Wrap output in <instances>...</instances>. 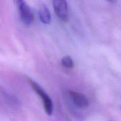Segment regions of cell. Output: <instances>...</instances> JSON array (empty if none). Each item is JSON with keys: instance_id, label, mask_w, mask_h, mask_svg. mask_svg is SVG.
Instances as JSON below:
<instances>
[{"instance_id": "cell-1", "label": "cell", "mask_w": 121, "mask_h": 121, "mask_svg": "<svg viewBox=\"0 0 121 121\" xmlns=\"http://www.w3.org/2000/svg\"><path fill=\"white\" fill-rule=\"evenodd\" d=\"M28 82L34 92L39 96V97L42 100L44 109L46 113L49 116L52 115L53 111V105L51 98L48 96L46 92H45L43 89L35 82L29 79Z\"/></svg>"}, {"instance_id": "cell-2", "label": "cell", "mask_w": 121, "mask_h": 121, "mask_svg": "<svg viewBox=\"0 0 121 121\" xmlns=\"http://www.w3.org/2000/svg\"><path fill=\"white\" fill-rule=\"evenodd\" d=\"M53 6L59 19L65 22L68 21L69 11L66 0H53Z\"/></svg>"}, {"instance_id": "cell-3", "label": "cell", "mask_w": 121, "mask_h": 121, "mask_svg": "<svg viewBox=\"0 0 121 121\" xmlns=\"http://www.w3.org/2000/svg\"><path fill=\"white\" fill-rule=\"evenodd\" d=\"M17 5L21 20L26 24L30 25L34 21V14L29 6L26 3L25 1L18 4Z\"/></svg>"}, {"instance_id": "cell-4", "label": "cell", "mask_w": 121, "mask_h": 121, "mask_svg": "<svg viewBox=\"0 0 121 121\" xmlns=\"http://www.w3.org/2000/svg\"><path fill=\"white\" fill-rule=\"evenodd\" d=\"M69 93L72 100L78 107L84 109L88 106V100L85 95L73 91H69Z\"/></svg>"}, {"instance_id": "cell-5", "label": "cell", "mask_w": 121, "mask_h": 121, "mask_svg": "<svg viewBox=\"0 0 121 121\" xmlns=\"http://www.w3.org/2000/svg\"><path fill=\"white\" fill-rule=\"evenodd\" d=\"M39 15L41 22L45 24H48L51 22V14L46 5H41L39 9Z\"/></svg>"}, {"instance_id": "cell-6", "label": "cell", "mask_w": 121, "mask_h": 121, "mask_svg": "<svg viewBox=\"0 0 121 121\" xmlns=\"http://www.w3.org/2000/svg\"><path fill=\"white\" fill-rule=\"evenodd\" d=\"M61 64L63 66L68 69L73 68L74 66L73 60L70 56H65L61 59Z\"/></svg>"}, {"instance_id": "cell-7", "label": "cell", "mask_w": 121, "mask_h": 121, "mask_svg": "<svg viewBox=\"0 0 121 121\" xmlns=\"http://www.w3.org/2000/svg\"><path fill=\"white\" fill-rule=\"evenodd\" d=\"M106 1H108V2H111V3H115V2H116L117 1V0H106Z\"/></svg>"}]
</instances>
